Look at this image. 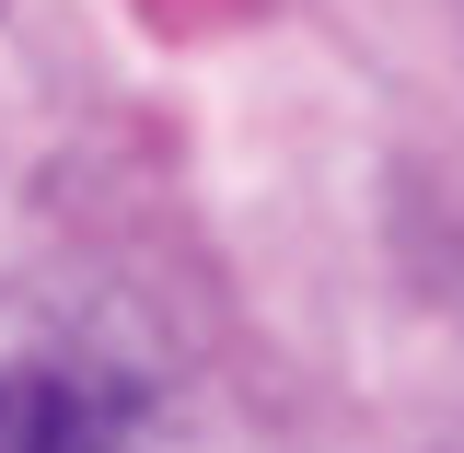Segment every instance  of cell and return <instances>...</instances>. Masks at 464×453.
Instances as JSON below:
<instances>
[{
    "instance_id": "cell-1",
    "label": "cell",
    "mask_w": 464,
    "mask_h": 453,
    "mask_svg": "<svg viewBox=\"0 0 464 453\" xmlns=\"http://www.w3.org/2000/svg\"><path fill=\"white\" fill-rule=\"evenodd\" d=\"M0 453H116V396L82 372H0Z\"/></svg>"
}]
</instances>
